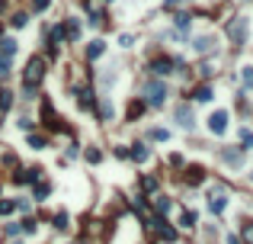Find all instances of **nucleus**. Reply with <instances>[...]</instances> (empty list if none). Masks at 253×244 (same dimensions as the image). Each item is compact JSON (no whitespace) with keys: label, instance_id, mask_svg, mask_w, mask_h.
Segmentation results:
<instances>
[{"label":"nucleus","instance_id":"nucleus-18","mask_svg":"<svg viewBox=\"0 0 253 244\" xmlns=\"http://www.w3.org/2000/svg\"><path fill=\"white\" fill-rule=\"evenodd\" d=\"M100 116H103V119H112V103H109V100H103V103H100Z\"/></svg>","mask_w":253,"mask_h":244},{"label":"nucleus","instance_id":"nucleus-27","mask_svg":"<svg viewBox=\"0 0 253 244\" xmlns=\"http://www.w3.org/2000/svg\"><path fill=\"white\" fill-rule=\"evenodd\" d=\"M54 228H68V215H54Z\"/></svg>","mask_w":253,"mask_h":244},{"label":"nucleus","instance_id":"nucleus-24","mask_svg":"<svg viewBox=\"0 0 253 244\" xmlns=\"http://www.w3.org/2000/svg\"><path fill=\"white\" fill-rule=\"evenodd\" d=\"M19 228H23V231H26V235H36V222H32V219H26V222H23V225H19Z\"/></svg>","mask_w":253,"mask_h":244},{"label":"nucleus","instance_id":"nucleus-1","mask_svg":"<svg viewBox=\"0 0 253 244\" xmlns=\"http://www.w3.org/2000/svg\"><path fill=\"white\" fill-rule=\"evenodd\" d=\"M42 77H45V61L32 58L29 64H26V71H23V84H26V93H29V97H32V90L42 84Z\"/></svg>","mask_w":253,"mask_h":244},{"label":"nucleus","instance_id":"nucleus-8","mask_svg":"<svg viewBox=\"0 0 253 244\" xmlns=\"http://www.w3.org/2000/svg\"><path fill=\"white\" fill-rule=\"evenodd\" d=\"M16 55V42L13 39H3V42H0V58H13Z\"/></svg>","mask_w":253,"mask_h":244},{"label":"nucleus","instance_id":"nucleus-21","mask_svg":"<svg viewBox=\"0 0 253 244\" xmlns=\"http://www.w3.org/2000/svg\"><path fill=\"white\" fill-rule=\"evenodd\" d=\"M151 138H154V142H167L170 132H167V129H154V132H151Z\"/></svg>","mask_w":253,"mask_h":244},{"label":"nucleus","instance_id":"nucleus-17","mask_svg":"<svg viewBox=\"0 0 253 244\" xmlns=\"http://www.w3.org/2000/svg\"><path fill=\"white\" fill-rule=\"evenodd\" d=\"M64 32H68L71 39H77V36H80V23H77V20H68V29H64Z\"/></svg>","mask_w":253,"mask_h":244},{"label":"nucleus","instance_id":"nucleus-30","mask_svg":"<svg viewBox=\"0 0 253 244\" xmlns=\"http://www.w3.org/2000/svg\"><path fill=\"white\" fill-rule=\"evenodd\" d=\"M192 225H196V215L186 212V215H183V228H192Z\"/></svg>","mask_w":253,"mask_h":244},{"label":"nucleus","instance_id":"nucleus-15","mask_svg":"<svg viewBox=\"0 0 253 244\" xmlns=\"http://www.w3.org/2000/svg\"><path fill=\"white\" fill-rule=\"evenodd\" d=\"M224 161H228L231 167H240V161H244V154H240V151H224Z\"/></svg>","mask_w":253,"mask_h":244},{"label":"nucleus","instance_id":"nucleus-32","mask_svg":"<svg viewBox=\"0 0 253 244\" xmlns=\"http://www.w3.org/2000/svg\"><path fill=\"white\" fill-rule=\"evenodd\" d=\"M87 161H90V164H100V151H93L90 148V151H87Z\"/></svg>","mask_w":253,"mask_h":244},{"label":"nucleus","instance_id":"nucleus-25","mask_svg":"<svg viewBox=\"0 0 253 244\" xmlns=\"http://www.w3.org/2000/svg\"><path fill=\"white\" fill-rule=\"evenodd\" d=\"M244 87L253 90V68H244Z\"/></svg>","mask_w":253,"mask_h":244},{"label":"nucleus","instance_id":"nucleus-5","mask_svg":"<svg viewBox=\"0 0 253 244\" xmlns=\"http://www.w3.org/2000/svg\"><path fill=\"white\" fill-rule=\"evenodd\" d=\"M173 119L180 122V129H192V109L186 106V103H180L177 113H173Z\"/></svg>","mask_w":253,"mask_h":244},{"label":"nucleus","instance_id":"nucleus-26","mask_svg":"<svg viewBox=\"0 0 253 244\" xmlns=\"http://www.w3.org/2000/svg\"><path fill=\"white\" fill-rule=\"evenodd\" d=\"M29 145L32 148H45V138H42V135H29Z\"/></svg>","mask_w":253,"mask_h":244},{"label":"nucleus","instance_id":"nucleus-36","mask_svg":"<svg viewBox=\"0 0 253 244\" xmlns=\"http://www.w3.org/2000/svg\"><path fill=\"white\" fill-rule=\"evenodd\" d=\"M228 244H244V241H240L237 235H231V238H228Z\"/></svg>","mask_w":253,"mask_h":244},{"label":"nucleus","instance_id":"nucleus-28","mask_svg":"<svg viewBox=\"0 0 253 244\" xmlns=\"http://www.w3.org/2000/svg\"><path fill=\"white\" fill-rule=\"evenodd\" d=\"M32 10H36V13H42V10H48V0H32Z\"/></svg>","mask_w":253,"mask_h":244},{"label":"nucleus","instance_id":"nucleus-20","mask_svg":"<svg viewBox=\"0 0 253 244\" xmlns=\"http://www.w3.org/2000/svg\"><path fill=\"white\" fill-rule=\"evenodd\" d=\"M10 100H13V93H10V90H0V109H10Z\"/></svg>","mask_w":253,"mask_h":244},{"label":"nucleus","instance_id":"nucleus-23","mask_svg":"<svg viewBox=\"0 0 253 244\" xmlns=\"http://www.w3.org/2000/svg\"><path fill=\"white\" fill-rule=\"evenodd\" d=\"M157 212H161V215L170 212V199H167V196H157Z\"/></svg>","mask_w":253,"mask_h":244},{"label":"nucleus","instance_id":"nucleus-14","mask_svg":"<svg viewBox=\"0 0 253 244\" xmlns=\"http://www.w3.org/2000/svg\"><path fill=\"white\" fill-rule=\"evenodd\" d=\"M48 39H52V45H61V42H64V29H61V26H52Z\"/></svg>","mask_w":253,"mask_h":244},{"label":"nucleus","instance_id":"nucleus-31","mask_svg":"<svg viewBox=\"0 0 253 244\" xmlns=\"http://www.w3.org/2000/svg\"><path fill=\"white\" fill-rule=\"evenodd\" d=\"M240 138H244V145H247V148H253V132L244 129V132H240Z\"/></svg>","mask_w":253,"mask_h":244},{"label":"nucleus","instance_id":"nucleus-33","mask_svg":"<svg viewBox=\"0 0 253 244\" xmlns=\"http://www.w3.org/2000/svg\"><path fill=\"white\" fill-rule=\"evenodd\" d=\"M131 42H135V39H131V36H125V32H122V36H119V45H122V48H128Z\"/></svg>","mask_w":253,"mask_h":244},{"label":"nucleus","instance_id":"nucleus-9","mask_svg":"<svg viewBox=\"0 0 253 244\" xmlns=\"http://www.w3.org/2000/svg\"><path fill=\"white\" fill-rule=\"evenodd\" d=\"M192 48H196V52H212V36H199L192 42Z\"/></svg>","mask_w":253,"mask_h":244},{"label":"nucleus","instance_id":"nucleus-35","mask_svg":"<svg viewBox=\"0 0 253 244\" xmlns=\"http://www.w3.org/2000/svg\"><path fill=\"white\" fill-rule=\"evenodd\" d=\"M183 3H186V0H167L163 7H167V10H173V7H183Z\"/></svg>","mask_w":253,"mask_h":244},{"label":"nucleus","instance_id":"nucleus-10","mask_svg":"<svg viewBox=\"0 0 253 244\" xmlns=\"http://www.w3.org/2000/svg\"><path fill=\"white\" fill-rule=\"evenodd\" d=\"M196 100H199V103H212V100H215V93H212V87H199V90H196Z\"/></svg>","mask_w":253,"mask_h":244},{"label":"nucleus","instance_id":"nucleus-3","mask_svg":"<svg viewBox=\"0 0 253 244\" xmlns=\"http://www.w3.org/2000/svg\"><path fill=\"white\" fill-rule=\"evenodd\" d=\"M228 39L234 42V45H244V39H247V20L244 16H237V20L228 26Z\"/></svg>","mask_w":253,"mask_h":244},{"label":"nucleus","instance_id":"nucleus-6","mask_svg":"<svg viewBox=\"0 0 253 244\" xmlns=\"http://www.w3.org/2000/svg\"><path fill=\"white\" fill-rule=\"evenodd\" d=\"M103 52H106V42H103V39H93V42H90V48H87V58H90V61H96Z\"/></svg>","mask_w":253,"mask_h":244},{"label":"nucleus","instance_id":"nucleus-19","mask_svg":"<svg viewBox=\"0 0 253 244\" xmlns=\"http://www.w3.org/2000/svg\"><path fill=\"white\" fill-rule=\"evenodd\" d=\"M26 23H29V13H16L13 16V26H16V29H23Z\"/></svg>","mask_w":253,"mask_h":244},{"label":"nucleus","instance_id":"nucleus-7","mask_svg":"<svg viewBox=\"0 0 253 244\" xmlns=\"http://www.w3.org/2000/svg\"><path fill=\"white\" fill-rule=\"evenodd\" d=\"M208 209H212V212H224V193L218 190V193H212V196H208Z\"/></svg>","mask_w":253,"mask_h":244},{"label":"nucleus","instance_id":"nucleus-16","mask_svg":"<svg viewBox=\"0 0 253 244\" xmlns=\"http://www.w3.org/2000/svg\"><path fill=\"white\" fill-rule=\"evenodd\" d=\"M16 209V199H0V215H10Z\"/></svg>","mask_w":253,"mask_h":244},{"label":"nucleus","instance_id":"nucleus-13","mask_svg":"<svg viewBox=\"0 0 253 244\" xmlns=\"http://www.w3.org/2000/svg\"><path fill=\"white\" fill-rule=\"evenodd\" d=\"M131 158H135V161H147V154H151V151H147V148L145 145H131Z\"/></svg>","mask_w":253,"mask_h":244},{"label":"nucleus","instance_id":"nucleus-22","mask_svg":"<svg viewBox=\"0 0 253 244\" xmlns=\"http://www.w3.org/2000/svg\"><path fill=\"white\" fill-rule=\"evenodd\" d=\"M141 186H145V193H154V190H157V180H154V177H145Z\"/></svg>","mask_w":253,"mask_h":244},{"label":"nucleus","instance_id":"nucleus-2","mask_svg":"<svg viewBox=\"0 0 253 244\" xmlns=\"http://www.w3.org/2000/svg\"><path fill=\"white\" fill-rule=\"evenodd\" d=\"M163 97H167V87H163L161 81H151V84L145 87V103L147 106H163Z\"/></svg>","mask_w":253,"mask_h":244},{"label":"nucleus","instance_id":"nucleus-29","mask_svg":"<svg viewBox=\"0 0 253 244\" xmlns=\"http://www.w3.org/2000/svg\"><path fill=\"white\" fill-rule=\"evenodd\" d=\"M36 196H38V199L48 196V183H38V186H36Z\"/></svg>","mask_w":253,"mask_h":244},{"label":"nucleus","instance_id":"nucleus-12","mask_svg":"<svg viewBox=\"0 0 253 244\" xmlns=\"http://www.w3.org/2000/svg\"><path fill=\"white\" fill-rule=\"evenodd\" d=\"M36 180H38V170H26V174L19 170L16 174V183H36Z\"/></svg>","mask_w":253,"mask_h":244},{"label":"nucleus","instance_id":"nucleus-4","mask_svg":"<svg viewBox=\"0 0 253 244\" xmlns=\"http://www.w3.org/2000/svg\"><path fill=\"white\" fill-rule=\"evenodd\" d=\"M208 129L215 132V135H224V132H228V113H224V109H218V113L208 119Z\"/></svg>","mask_w":253,"mask_h":244},{"label":"nucleus","instance_id":"nucleus-11","mask_svg":"<svg viewBox=\"0 0 253 244\" xmlns=\"http://www.w3.org/2000/svg\"><path fill=\"white\" fill-rule=\"evenodd\" d=\"M189 23H192V16H189V13H177V20H173V26H177L180 32L189 29Z\"/></svg>","mask_w":253,"mask_h":244},{"label":"nucleus","instance_id":"nucleus-34","mask_svg":"<svg viewBox=\"0 0 253 244\" xmlns=\"http://www.w3.org/2000/svg\"><path fill=\"white\" fill-rule=\"evenodd\" d=\"M244 241L253 244V225H247V228H244Z\"/></svg>","mask_w":253,"mask_h":244}]
</instances>
